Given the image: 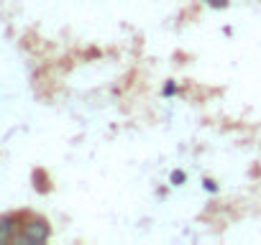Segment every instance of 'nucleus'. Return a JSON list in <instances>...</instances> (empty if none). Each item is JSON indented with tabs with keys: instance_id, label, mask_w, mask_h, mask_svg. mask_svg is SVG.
Listing matches in <instances>:
<instances>
[{
	"instance_id": "f257e3e1",
	"label": "nucleus",
	"mask_w": 261,
	"mask_h": 245,
	"mask_svg": "<svg viewBox=\"0 0 261 245\" xmlns=\"http://www.w3.org/2000/svg\"><path fill=\"white\" fill-rule=\"evenodd\" d=\"M21 230H23L21 235H13V240H18V242H46L49 235H51L46 220H41V217L26 220V222L21 225Z\"/></svg>"
},
{
	"instance_id": "f03ea898",
	"label": "nucleus",
	"mask_w": 261,
	"mask_h": 245,
	"mask_svg": "<svg viewBox=\"0 0 261 245\" xmlns=\"http://www.w3.org/2000/svg\"><path fill=\"white\" fill-rule=\"evenodd\" d=\"M18 227H21L18 215H3V217H0V242H3V240H13Z\"/></svg>"
},
{
	"instance_id": "7ed1b4c3",
	"label": "nucleus",
	"mask_w": 261,
	"mask_h": 245,
	"mask_svg": "<svg viewBox=\"0 0 261 245\" xmlns=\"http://www.w3.org/2000/svg\"><path fill=\"white\" fill-rule=\"evenodd\" d=\"M185 181H187L185 171H172V184H174V187H182Z\"/></svg>"
},
{
	"instance_id": "20e7f679",
	"label": "nucleus",
	"mask_w": 261,
	"mask_h": 245,
	"mask_svg": "<svg viewBox=\"0 0 261 245\" xmlns=\"http://www.w3.org/2000/svg\"><path fill=\"white\" fill-rule=\"evenodd\" d=\"M202 184H205V189H207V192H218V184H215L213 179H205Z\"/></svg>"
},
{
	"instance_id": "39448f33",
	"label": "nucleus",
	"mask_w": 261,
	"mask_h": 245,
	"mask_svg": "<svg viewBox=\"0 0 261 245\" xmlns=\"http://www.w3.org/2000/svg\"><path fill=\"white\" fill-rule=\"evenodd\" d=\"M210 6H225V0H207Z\"/></svg>"
}]
</instances>
